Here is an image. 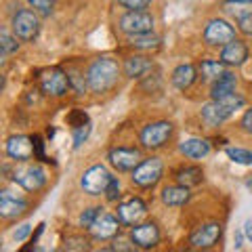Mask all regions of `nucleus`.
<instances>
[{
	"instance_id": "obj_7",
	"label": "nucleus",
	"mask_w": 252,
	"mask_h": 252,
	"mask_svg": "<svg viewBox=\"0 0 252 252\" xmlns=\"http://www.w3.org/2000/svg\"><path fill=\"white\" fill-rule=\"evenodd\" d=\"M40 89L44 94H51V97H63V94L72 89L69 74L63 72L61 67L46 69V72L40 76Z\"/></svg>"
},
{
	"instance_id": "obj_40",
	"label": "nucleus",
	"mask_w": 252,
	"mask_h": 252,
	"mask_svg": "<svg viewBox=\"0 0 252 252\" xmlns=\"http://www.w3.org/2000/svg\"><path fill=\"white\" fill-rule=\"evenodd\" d=\"M30 231H32V227H30V225H21V227H19V229H17V231H15V233H13V238H15V240H17V242H23V240H26V238H28V235H30Z\"/></svg>"
},
{
	"instance_id": "obj_37",
	"label": "nucleus",
	"mask_w": 252,
	"mask_h": 252,
	"mask_svg": "<svg viewBox=\"0 0 252 252\" xmlns=\"http://www.w3.org/2000/svg\"><path fill=\"white\" fill-rule=\"evenodd\" d=\"M65 248L67 250H89V242L82 238H69L65 242Z\"/></svg>"
},
{
	"instance_id": "obj_15",
	"label": "nucleus",
	"mask_w": 252,
	"mask_h": 252,
	"mask_svg": "<svg viewBox=\"0 0 252 252\" xmlns=\"http://www.w3.org/2000/svg\"><path fill=\"white\" fill-rule=\"evenodd\" d=\"M89 231L93 233V238H97V240H112L118 235V231H120V219L107 215V212H101L97 220L89 227Z\"/></svg>"
},
{
	"instance_id": "obj_3",
	"label": "nucleus",
	"mask_w": 252,
	"mask_h": 252,
	"mask_svg": "<svg viewBox=\"0 0 252 252\" xmlns=\"http://www.w3.org/2000/svg\"><path fill=\"white\" fill-rule=\"evenodd\" d=\"M11 179L17 185H21L23 189H28V191H40L46 183V172L38 166V164L21 162V166H17L13 170Z\"/></svg>"
},
{
	"instance_id": "obj_18",
	"label": "nucleus",
	"mask_w": 252,
	"mask_h": 252,
	"mask_svg": "<svg viewBox=\"0 0 252 252\" xmlns=\"http://www.w3.org/2000/svg\"><path fill=\"white\" fill-rule=\"evenodd\" d=\"M28 208L26 200H19L11 195V191H0V217L2 219H15L23 215Z\"/></svg>"
},
{
	"instance_id": "obj_13",
	"label": "nucleus",
	"mask_w": 252,
	"mask_h": 252,
	"mask_svg": "<svg viewBox=\"0 0 252 252\" xmlns=\"http://www.w3.org/2000/svg\"><path fill=\"white\" fill-rule=\"evenodd\" d=\"M6 156L17 162H28L34 158V141L26 135H13L6 139Z\"/></svg>"
},
{
	"instance_id": "obj_27",
	"label": "nucleus",
	"mask_w": 252,
	"mask_h": 252,
	"mask_svg": "<svg viewBox=\"0 0 252 252\" xmlns=\"http://www.w3.org/2000/svg\"><path fill=\"white\" fill-rule=\"evenodd\" d=\"M200 72L206 80H217L220 74H225V63L223 61H202Z\"/></svg>"
},
{
	"instance_id": "obj_38",
	"label": "nucleus",
	"mask_w": 252,
	"mask_h": 252,
	"mask_svg": "<svg viewBox=\"0 0 252 252\" xmlns=\"http://www.w3.org/2000/svg\"><path fill=\"white\" fill-rule=\"evenodd\" d=\"M238 28L242 34L252 36V15H248V17H244V19H238Z\"/></svg>"
},
{
	"instance_id": "obj_23",
	"label": "nucleus",
	"mask_w": 252,
	"mask_h": 252,
	"mask_svg": "<svg viewBox=\"0 0 252 252\" xmlns=\"http://www.w3.org/2000/svg\"><path fill=\"white\" fill-rule=\"evenodd\" d=\"M149 69H152V61L147 57H141V55H132L124 61V74L128 78H141L145 76Z\"/></svg>"
},
{
	"instance_id": "obj_12",
	"label": "nucleus",
	"mask_w": 252,
	"mask_h": 252,
	"mask_svg": "<svg viewBox=\"0 0 252 252\" xmlns=\"http://www.w3.org/2000/svg\"><path fill=\"white\" fill-rule=\"evenodd\" d=\"M220 233H223L220 223H206L189 235V244H191V248L206 250V248H212L220 240Z\"/></svg>"
},
{
	"instance_id": "obj_11",
	"label": "nucleus",
	"mask_w": 252,
	"mask_h": 252,
	"mask_svg": "<svg viewBox=\"0 0 252 252\" xmlns=\"http://www.w3.org/2000/svg\"><path fill=\"white\" fill-rule=\"evenodd\" d=\"M107 160L109 164L120 170V172H128V170H135L137 166L143 160H141V152L139 149H132V147H116L107 154Z\"/></svg>"
},
{
	"instance_id": "obj_1",
	"label": "nucleus",
	"mask_w": 252,
	"mask_h": 252,
	"mask_svg": "<svg viewBox=\"0 0 252 252\" xmlns=\"http://www.w3.org/2000/svg\"><path fill=\"white\" fill-rule=\"evenodd\" d=\"M118 74H120V67H118V61L109 59V57H101L94 59L91 63L89 72H86V80H89V89L93 93H107L112 91L116 82H118Z\"/></svg>"
},
{
	"instance_id": "obj_30",
	"label": "nucleus",
	"mask_w": 252,
	"mask_h": 252,
	"mask_svg": "<svg viewBox=\"0 0 252 252\" xmlns=\"http://www.w3.org/2000/svg\"><path fill=\"white\" fill-rule=\"evenodd\" d=\"M67 122L72 128H80V126L89 124V116H86L84 109H72V112L67 114Z\"/></svg>"
},
{
	"instance_id": "obj_8",
	"label": "nucleus",
	"mask_w": 252,
	"mask_h": 252,
	"mask_svg": "<svg viewBox=\"0 0 252 252\" xmlns=\"http://www.w3.org/2000/svg\"><path fill=\"white\" fill-rule=\"evenodd\" d=\"M120 30L126 36L147 34L154 30V15L147 11H128L120 17Z\"/></svg>"
},
{
	"instance_id": "obj_33",
	"label": "nucleus",
	"mask_w": 252,
	"mask_h": 252,
	"mask_svg": "<svg viewBox=\"0 0 252 252\" xmlns=\"http://www.w3.org/2000/svg\"><path fill=\"white\" fill-rule=\"evenodd\" d=\"M89 135H91V122L89 124H84V126H80V128H74V147L78 149L86 139H89Z\"/></svg>"
},
{
	"instance_id": "obj_22",
	"label": "nucleus",
	"mask_w": 252,
	"mask_h": 252,
	"mask_svg": "<svg viewBox=\"0 0 252 252\" xmlns=\"http://www.w3.org/2000/svg\"><path fill=\"white\" fill-rule=\"evenodd\" d=\"M195 78H198V74H195V67L191 65V63H183V65H179L175 72H172L170 80H172V84H175L179 91H187L189 86L195 82Z\"/></svg>"
},
{
	"instance_id": "obj_16",
	"label": "nucleus",
	"mask_w": 252,
	"mask_h": 252,
	"mask_svg": "<svg viewBox=\"0 0 252 252\" xmlns=\"http://www.w3.org/2000/svg\"><path fill=\"white\" fill-rule=\"evenodd\" d=\"M130 238L139 248L147 250V248L158 246V242H160V229H158L156 223H141V225L137 223L130 229Z\"/></svg>"
},
{
	"instance_id": "obj_25",
	"label": "nucleus",
	"mask_w": 252,
	"mask_h": 252,
	"mask_svg": "<svg viewBox=\"0 0 252 252\" xmlns=\"http://www.w3.org/2000/svg\"><path fill=\"white\" fill-rule=\"evenodd\" d=\"M128 42L132 49H139V51H158L160 49V36L152 34V32H147V34H135V36H128Z\"/></svg>"
},
{
	"instance_id": "obj_35",
	"label": "nucleus",
	"mask_w": 252,
	"mask_h": 252,
	"mask_svg": "<svg viewBox=\"0 0 252 252\" xmlns=\"http://www.w3.org/2000/svg\"><path fill=\"white\" fill-rule=\"evenodd\" d=\"M28 2H30V6H34L38 13L49 15L51 9H53V4H55V0H28Z\"/></svg>"
},
{
	"instance_id": "obj_42",
	"label": "nucleus",
	"mask_w": 252,
	"mask_h": 252,
	"mask_svg": "<svg viewBox=\"0 0 252 252\" xmlns=\"http://www.w3.org/2000/svg\"><path fill=\"white\" fill-rule=\"evenodd\" d=\"M135 246H126V242H116L114 244V250H132Z\"/></svg>"
},
{
	"instance_id": "obj_29",
	"label": "nucleus",
	"mask_w": 252,
	"mask_h": 252,
	"mask_svg": "<svg viewBox=\"0 0 252 252\" xmlns=\"http://www.w3.org/2000/svg\"><path fill=\"white\" fill-rule=\"evenodd\" d=\"M0 46H2V57H6V55H11L19 49V42H17V36H11L6 30L0 32Z\"/></svg>"
},
{
	"instance_id": "obj_14",
	"label": "nucleus",
	"mask_w": 252,
	"mask_h": 252,
	"mask_svg": "<svg viewBox=\"0 0 252 252\" xmlns=\"http://www.w3.org/2000/svg\"><path fill=\"white\" fill-rule=\"evenodd\" d=\"M147 215V204L141 198H130L118 206V219L122 225H137Z\"/></svg>"
},
{
	"instance_id": "obj_21",
	"label": "nucleus",
	"mask_w": 252,
	"mask_h": 252,
	"mask_svg": "<svg viewBox=\"0 0 252 252\" xmlns=\"http://www.w3.org/2000/svg\"><path fill=\"white\" fill-rule=\"evenodd\" d=\"M235 84H238V78H235L231 72L220 74L215 80V84H212V89H210L212 99H223V97L233 94L235 93Z\"/></svg>"
},
{
	"instance_id": "obj_26",
	"label": "nucleus",
	"mask_w": 252,
	"mask_h": 252,
	"mask_svg": "<svg viewBox=\"0 0 252 252\" xmlns=\"http://www.w3.org/2000/svg\"><path fill=\"white\" fill-rule=\"evenodd\" d=\"M223 11L231 15L233 19H244L252 15V0H225Z\"/></svg>"
},
{
	"instance_id": "obj_2",
	"label": "nucleus",
	"mask_w": 252,
	"mask_h": 252,
	"mask_svg": "<svg viewBox=\"0 0 252 252\" xmlns=\"http://www.w3.org/2000/svg\"><path fill=\"white\" fill-rule=\"evenodd\" d=\"M242 105H244V97H240L235 93L223 99H212V103H206L202 107V118L208 126H219Z\"/></svg>"
},
{
	"instance_id": "obj_41",
	"label": "nucleus",
	"mask_w": 252,
	"mask_h": 252,
	"mask_svg": "<svg viewBox=\"0 0 252 252\" xmlns=\"http://www.w3.org/2000/svg\"><path fill=\"white\" fill-rule=\"evenodd\" d=\"M244 235L248 238V242H252V220H248V223L244 225Z\"/></svg>"
},
{
	"instance_id": "obj_20",
	"label": "nucleus",
	"mask_w": 252,
	"mask_h": 252,
	"mask_svg": "<svg viewBox=\"0 0 252 252\" xmlns=\"http://www.w3.org/2000/svg\"><path fill=\"white\" fill-rule=\"evenodd\" d=\"M191 193H189V187L185 185H170V187H164L162 189V202L166 206H183V204L189 202Z\"/></svg>"
},
{
	"instance_id": "obj_39",
	"label": "nucleus",
	"mask_w": 252,
	"mask_h": 252,
	"mask_svg": "<svg viewBox=\"0 0 252 252\" xmlns=\"http://www.w3.org/2000/svg\"><path fill=\"white\" fill-rule=\"evenodd\" d=\"M242 130L244 132H248V135H252V107L248 109L246 114H244V118H242Z\"/></svg>"
},
{
	"instance_id": "obj_36",
	"label": "nucleus",
	"mask_w": 252,
	"mask_h": 252,
	"mask_svg": "<svg viewBox=\"0 0 252 252\" xmlns=\"http://www.w3.org/2000/svg\"><path fill=\"white\" fill-rule=\"evenodd\" d=\"M105 195H107L109 202H116L118 198H120V183H118L116 177L109 181V185H107V189H105Z\"/></svg>"
},
{
	"instance_id": "obj_34",
	"label": "nucleus",
	"mask_w": 252,
	"mask_h": 252,
	"mask_svg": "<svg viewBox=\"0 0 252 252\" xmlns=\"http://www.w3.org/2000/svg\"><path fill=\"white\" fill-rule=\"evenodd\" d=\"M99 215H101V208H89V210H84L82 215H80V225L89 229V227L94 223V220H97Z\"/></svg>"
},
{
	"instance_id": "obj_4",
	"label": "nucleus",
	"mask_w": 252,
	"mask_h": 252,
	"mask_svg": "<svg viewBox=\"0 0 252 252\" xmlns=\"http://www.w3.org/2000/svg\"><path fill=\"white\" fill-rule=\"evenodd\" d=\"M172 122L168 120H158L147 124L143 130H141V145L145 149H160L166 145V141L172 137Z\"/></svg>"
},
{
	"instance_id": "obj_9",
	"label": "nucleus",
	"mask_w": 252,
	"mask_h": 252,
	"mask_svg": "<svg viewBox=\"0 0 252 252\" xmlns=\"http://www.w3.org/2000/svg\"><path fill=\"white\" fill-rule=\"evenodd\" d=\"M235 40V30L225 19H210L204 28V42L208 46H225Z\"/></svg>"
},
{
	"instance_id": "obj_6",
	"label": "nucleus",
	"mask_w": 252,
	"mask_h": 252,
	"mask_svg": "<svg viewBox=\"0 0 252 252\" xmlns=\"http://www.w3.org/2000/svg\"><path fill=\"white\" fill-rule=\"evenodd\" d=\"M164 175V164L160 158H147L132 170V183L139 187H154Z\"/></svg>"
},
{
	"instance_id": "obj_19",
	"label": "nucleus",
	"mask_w": 252,
	"mask_h": 252,
	"mask_svg": "<svg viewBox=\"0 0 252 252\" xmlns=\"http://www.w3.org/2000/svg\"><path fill=\"white\" fill-rule=\"evenodd\" d=\"M181 154L185 158H191V160H202L210 154V143L206 139H187L179 145Z\"/></svg>"
},
{
	"instance_id": "obj_10",
	"label": "nucleus",
	"mask_w": 252,
	"mask_h": 252,
	"mask_svg": "<svg viewBox=\"0 0 252 252\" xmlns=\"http://www.w3.org/2000/svg\"><path fill=\"white\" fill-rule=\"evenodd\" d=\"M114 177L109 175V170L103 166V164H97V166H93L84 172V177L80 181V185L86 193L91 195H101L105 193V189L109 185V181H112Z\"/></svg>"
},
{
	"instance_id": "obj_17",
	"label": "nucleus",
	"mask_w": 252,
	"mask_h": 252,
	"mask_svg": "<svg viewBox=\"0 0 252 252\" xmlns=\"http://www.w3.org/2000/svg\"><path fill=\"white\" fill-rule=\"evenodd\" d=\"M248 59V46L244 44L242 40H231L229 44L223 46V51H220V61L225 63V65L229 67H238V65H244Z\"/></svg>"
},
{
	"instance_id": "obj_31",
	"label": "nucleus",
	"mask_w": 252,
	"mask_h": 252,
	"mask_svg": "<svg viewBox=\"0 0 252 252\" xmlns=\"http://www.w3.org/2000/svg\"><path fill=\"white\" fill-rule=\"evenodd\" d=\"M32 141H34V158L40 162H51V158L44 154V141L40 135H34L32 137Z\"/></svg>"
},
{
	"instance_id": "obj_24",
	"label": "nucleus",
	"mask_w": 252,
	"mask_h": 252,
	"mask_svg": "<svg viewBox=\"0 0 252 252\" xmlns=\"http://www.w3.org/2000/svg\"><path fill=\"white\" fill-rule=\"evenodd\" d=\"M202 179H204V170L200 166H181L179 170H175V181L185 187L200 185Z\"/></svg>"
},
{
	"instance_id": "obj_28",
	"label": "nucleus",
	"mask_w": 252,
	"mask_h": 252,
	"mask_svg": "<svg viewBox=\"0 0 252 252\" xmlns=\"http://www.w3.org/2000/svg\"><path fill=\"white\" fill-rule=\"evenodd\" d=\"M227 156H229L235 164H242V166H250V164H252V152H248V149L227 147Z\"/></svg>"
},
{
	"instance_id": "obj_32",
	"label": "nucleus",
	"mask_w": 252,
	"mask_h": 252,
	"mask_svg": "<svg viewBox=\"0 0 252 252\" xmlns=\"http://www.w3.org/2000/svg\"><path fill=\"white\" fill-rule=\"evenodd\" d=\"M118 2L128 11H147L149 4H152V0H118Z\"/></svg>"
},
{
	"instance_id": "obj_5",
	"label": "nucleus",
	"mask_w": 252,
	"mask_h": 252,
	"mask_svg": "<svg viewBox=\"0 0 252 252\" xmlns=\"http://www.w3.org/2000/svg\"><path fill=\"white\" fill-rule=\"evenodd\" d=\"M11 26H13V32L19 40L32 42V40H36L38 32H40V19H38V15L34 11L23 9L13 17Z\"/></svg>"
}]
</instances>
